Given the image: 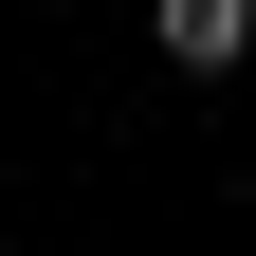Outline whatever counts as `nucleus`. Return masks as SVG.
Instances as JSON below:
<instances>
[{
    "label": "nucleus",
    "instance_id": "f257e3e1",
    "mask_svg": "<svg viewBox=\"0 0 256 256\" xmlns=\"http://www.w3.org/2000/svg\"><path fill=\"white\" fill-rule=\"evenodd\" d=\"M146 37H165V74H220L256 37V0H146Z\"/></svg>",
    "mask_w": 256,
    "mask_h": 256
}]
</instances>
